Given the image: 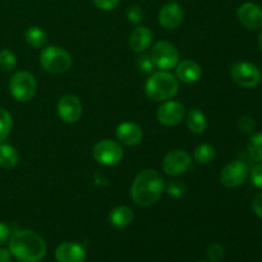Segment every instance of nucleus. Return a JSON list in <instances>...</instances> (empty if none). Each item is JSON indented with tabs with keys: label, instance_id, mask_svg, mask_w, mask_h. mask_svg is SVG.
<instances>
[{
	"label": "nucleus",
	"instance_id": "31",
	"mask_svg": "<svg viewBox=\"0 0 262 262\" xmlns=\"http://www.w3.org/2000/svg\"><path fill=\"white\" fill-rule=\"evenodd\" d=\"M238 125H239L241 130L245 133H251L253 129H255V120L252 119L248 115H243L242 118L238 122Z\"/></svg>",
	"mask_w": 262,
	"mask_h": 262
},
{
	"label": "nucleus",
	"instance_id": "10",
	"mask_svg": "<svg viewBox=\"0 0 262 262\" xmlns=\"http://www.w3.org/2000/svg\"><path fill=\"white\" fill-rule=\"evenodd\" d=\"M248 177L247 164L241 160H234L225 165L220 173V182L228 188L239 187Z\"/></svg>",
	"mask_w": 262,
	"mask_h": 262
},
{
	"label": "nucleus",
	"instance_id": "11",
	"mask_svg": "<svg viewBox=\"0 0 262 262\" xmlns=\"http://www.w3.org/2000/svg\"><path fill=\"white\" fill-rule=\"evenodd\" d=\"M58 114L66 123H76L82 115V104L74 95H64L58 102Z\"/></svg>",
	"mask_w": 262,
	"mask_h": 262
},
{
	"label": "nucleus",
	"instance_id": "26",
	"mask_svg": "<svg viewBox=\"0 0 262 262\" xmlns=\"http://www.w3.org/2000/svg\"><path fill=\"white\" fill-rule=\"evenodd\" d=\"M17 64V58L14 53L9 49H2L0 50V69L4 72H10L14 69Z\"/></svg>",
	"mask_w": 262,
	"mask_h": 262
},
{
	"label": "nucleus",
	"instance_id": "33",
	"mask_svg": "<svg viewBox=\"0 0 262 262\" xmlns=\"http://www.w3.org/2000/svg\"><path fill=\"white\" fill-rule=\"evenodd\" d=\"M94 4L101 10H113L119 4V0H94Z\"/></svg>",
	"mask_w": 262,
	"mask_h": 262
},
{
	"label": "nucleus",
	"instance_id": "15",
	"mask_svg": "<svg viewBox=\"0 0 262 262\" xmlns=\"http://www.w3.org/2000/svg\"><path fill=\"white\" fill-rule=\"evenodd\" d=\"M182 20H183V9L178 3H168L159 12V23L166 30H174L181 25Z\"/></svg>",
	"mask_w": 262,
	"mask_h": 262
},
{
	"label": "nucleus",
	"instance_id": "12",
	"mask_svg": "<svg viewBox=\"0 0 262 262\" xmlns=\"http://www.w3.org/2000/svg\"><path fill=\"white\" fill-rule=\"evenodd\" d=\"M184 110L186 109L181 102L166 101L159 107L158 120L166 127L178 125L184 118V113H186Z\"/></svg>",
	"mask_w": 262,
	"mask_h": 262
},
{
	"label": "nucleus",
	"instance_id": "30",
	"mask_svg": "<svg viewBox=\"0 0 262 262\" xmlns=\"http://www.w3.org/2000/svg\"><path fill=\"white\" fill-rule=\"evenodd\" d=\"M143 17H145L143 10L141 9L138 5H133V7H130L129 9L127 10V18L129 22L141 23L143 20Z\"/></svg>",
	"mask_w": 262,
	"mask_h": 262
},
{
	"label": "nucleus",
	"instance_id": "16",
	"mask_svg": "<svg viewBox=\"0 0 262 262\" xmlns=\"http://www.w3.org/2000/svg\"><path fill=\"white\" fill-rule=\"evenodd\" d=\"M117 137L122 143L127 146H136L142 141V128L132 122H124L117 127Z\"/></svg>",
	"mask_w": 262,
	"mask_h": 262
},
{
	"label": "nucleus",
	"instance_id": "19",
	"mask_svg": "<svg viewBox=\"0 0 262 262\" xmlns=\"http://www.w3.org/2000/svg\"><path fill=\"white\" fill-rule=\"evenodd\" d=\"M133 220V211L127 206H118L112 210L109 215V222L113 227L122 228L128 227Z\"/></svg>",
	"mask_w": 262,
	"mask_h": 262
},
{
	"label": "nucleus",
	"instance_id": "22",
	"mask_svg": "<svg viewBox=\"0 0 262 262\" xmlns=\"http://www.w3.org/2000/svg\"><path fill=\"white\" fill-rule=\"evenodd\" d=\"M25 38L28 45L36 49L43 48L46 41H48V36H46L45 31L42 28L37 27V26H32V27L28 28L25 33Z\"/></svg>",
	"mask_w": 262,
	"mask_h": 262
},
{
	"label": "nucleus",
	"instance_id": "29",
	"mask_svg": "<svg viewBox=\"0 0 262 262\" xmlns=\"http://www.w3.org/2000/svg\"><path fill=\"white\" fill-rule=\"evenodd\" d=\"M137 67L140 71L145 72V73H151L155 68V64L150 55H142L137 59Z\"/></svg>",
	"mask_w": 262,
	"mask_h": 262
},
{
	"label": "nucleus",
	"instance_id": "9",
	"mask_svg": "<svg viewBox=\"0 0 262 262\" xmlns=\"http://www.w3.org/2000/svg\"><path fill=\"white\" fill-rule=\"evenodd\" d=\"M192 164V158L187 151L174 150L170 151L163 160V170L168 176L177 177L186 173Z\"/></svg>",
	"mask_w": 262,
	"mask_h": 262
},
{
	"label": "nucleus",
	"instance_id": "25",
	"mask_svg": "<svg viewBox=\"0 0 262 262\" xmlns=\"http://www.w3.org/2000/svg\"><path fill=\"white\" fill-rule=\"evenodd\" d=\"M12 125L13 118L10 113L0 107V142H3L9 136L10 130H12Z\"/></svg>",
	"mask_w": 262,
	"mask_h": 262
},
{
	"label": "nucleus",
	"instance_id": "3",
	"mask_svg": "<svg viewBox=\"0 0 262 262\" xmlns=\"http://www.w3.org/2000/svg\"><path fill=\"white\" fill-rule=\"evenodd\" d=\"M146 95L154 101H166L178 91V81L168 72H156L148 78L145 87Z\"/></svg>",
	"mask_w": 262,
	"mask_h": 262
},
{
	"label": "nucleus",
	"instance_id": "38",
	"mask_svg": "<svg viewBox=\"0 0 262 262\" xmlns=\"http://www.w3.org/2000/svg\"><path fill=\"white\" fill-rule=\"evenodd\" d=\"M200 262H206V261H200Z\"/></svg>",
	"mask_w": 262,
	"mask_h": 262
},
{
	"label": "nucleus",
	"instance_id": "21",
	"mask_svg": "<svg viewBox=\"0 0 262 262\" xmlns=\"http://www.w3.org/2000/svg\"><path fill=\"white\" fill-rule=\"evenodd\" d=\"M187 125L193 133H202L207 127V120L204 113L199 109H192L187 117Z\"/></svg>",
	"mask_w": 262,
	"mask_h": 262
},
{
	"label": "nucleus",
	"instance_id": "35",
	"mask_svg": "<svg viewBox=\"0 0 262 262\" xmlns=\"http://www.w3.org/2000/svg\"><path fill=\"white\" fill-rule=\"evenodd\" d=\"M9 235H10L9 227L5 224H3V223H0V247H2L5 242H7L8 238H9Z\"/></svg>",
	"mask_w": 262,
	"mask_h": 262
},
{
	"label": "nucleus",
	"instance_id": "7",
	"mask_svg": "<svg viewBox=\"0 0 262 262\" xmlns=\"http://www.w3.org/2000/svg\"><path fill=\"white\" fill-rule=\"evenodd\" d=\"M151 59H152L155 67L160 69H171L178 64L179 53L173 43L168 41H159L154 45L151 51Z\"/></svg>",
	"mask_w": 262,
	"mask_h": 262
},
{
	"label": "nucleus",
	"instance_id": "23",
	"mask_svg": "<svg viewBox=\"0 0 262 262\" xmlns=\"http://www.w3.org/2000/svg\"><path fill=\"white\" fill-rule=\"evenodd\" d=\"M215 148L209 143H202L194 150V159L200 164H209L214 160Z\"/></svg>",
	"mask_w": 262,
	"mask_h": 262
},
{
	"label": "nucleus",
	"instance_id": "24",
	"mask_svg": "<svg viewBox=\"0 0 262 262\" xmlns=\"http://www.w3.org/2000/svg\"><path fill=\"white\" fill-rule=\"evenodd\" d=\"M247 150L253 160L262 161V133H255L251 136L247 143Z\"/></svg>",
	"mask_w": 262,
	"mask_h": 262
},
{
	"label": "nucleus",
	"instance_id": "20",
	"mask_svg": "<svg viewBox=\"0 0 262 262\" xmlns=\"http://www.w3.org/2000/svg\"><path fill=\"white\" fill-rule=\"evenodd\" d=\"M19 161V155L13 146L0 142V166L4 169H12Z\"/></svg>",
	"mask_w": 262,
	"mask_h": 262
},
{
	"label": "nucleus",
	"instance_id": "17",
	"mask_svg": "<svg viewBox=\"0 0 262 262\" xmlns=\"http://www.w3.org/2000/svg\"><path fill=\"white\" fill-rule=\"evenodd\" d=\"M152 31L145 26H138L129 36V46L136 53H143L152 42Z\"/></svg>",
	"mask_w": 262,
	"mask_h": 262
},
{
	"label": "nucleus",
	"instance_id": "2",
	"mask_svg": "<svg viewBox=\"0 0 262 262\" xmlns=\"http://www.w3.org/2000/svg\"><path fill=\"white\" fill-rule=\"evenodd\" d=\"M164 191V181L160 174L147 169L138 174L130 187V196L137 205L148 207L160 199Z\"/></svg>",
	"mask_w": 262,
	"mask_h": 262
},
{
	"label": "nucleus",
	"instance_id": "14",
	"mask_svg": "<svg viewBox=\"0 0 262 262\" xmlns=\"http://www.w3.org/2000/svg\"><path fill=\"white\" fill-rule=\"evenodd\" d=\"M238 19L250 30H257L262 27V9L255 3H245L238 8Z\"/></svg>",
	"mask_w": 262,
	"mask_h": 262
},
{
	"label": "nucleus",
	"instance_id": "28",
	"mask_svg": "<svg viewBox=\"0 0 262 262\" xmlns=\"http://www.w3.org/2000/svg\"><path fill=\"white\" fill-rule=\"evenodd\" d=\"M207 257L211 262H220L224 257V247L220 243H212L207 250Z\"/></svg>",
	"mask_w": 262,
	"mask_h": 262
},
{
	"label": "nucleus",
	"instance_id": "5",
	"mask_svg": "<svg viewBox=\"0 0 262 262\" xmlns=\"http://www.w3.org/2000/svg\"><path fill=\"white\" fill-rule=\"evenodd\" d=\"M36 79L30 72H17L9 79V91L17 101H30L36 94Z\"/></svg>",
	"mask_w": 262,
	"mask_h": 262
},
{
	"label": "nucleus",
	"instance_id": "18",
	"mask_svg": "<svg viewBox=\"0 0 262 262\" xmlns=\"http://www.w3.org/2000/svg\"><path fill=\"white\" fill-rule=\"evenodd\" d=\"M177 76L184 83H194L202 76V69L196 61L184 60L177 67Z\"/></svg>",
	"mask_w": 262,
	"mask_h": 262
},
{
	"label": "nucleus",
	"instance_id": "32",
	"mask_svg": "<svg viewBox=\"0 0 262 262\" xmlns=\"http://www.w3.org/2000/svg\"><path fill=\"white\" fill-rule=\"evenodd\" d=\"M251 181L257 188L262 189V164H258L251 171Z\"/></svg>",
	"mask_w": 262,
	"mask_h": 262
},
{
	"label": "nucleus",
	"instance_id": "6",
	"mask_svg": "<svg viewBox=\"0 0 262 262\" xmlns=\"http://www.w3.org/2000/svg\"><path fill=\"white\" fill-rule=\"evenodd\" d=\"M232 78L239 86L253 89L261 82V72L258 67L248 61H239L232 67Z\"/></svg>",
	"mask_w": 262,
	"mask_h": 262
},
{
	"label": "nucleus",
	"instance_id": "8",
	"mask_svg": "<svg viewBox=\"0 0 262 262\" xmlns=\"http://www.w3.org/2000/svg\"><path fill=\"white\" fill-rule=\"evenodd\" d=\"M94 158L95 160L102 165L112 166L119 163L123 159V148L119 143L110 140L100 141L94 147Z\"/></svg>",
	"mask_w": 262,
	"mask_h": 262
},
{
	"label": "nucleus",
	"instance_id": "34",
	"mask_svg": "<svg viewBox=\"0 0 262 262\" xmlns=\"http://www.w3.org/2000/svg\"><path fill=\"white\" fill-rule=\"evenodd\" d=\"M252 209L255 214L262 219V193H258L255 196L252 201Z\"/></svg>",
	"mask_w": 262,
	"mask_h": 262
},
{
	"label": "nucleus",
	"instance_id": "36",
	"mask_svg": "<svg viewBox=\"0 0 262 262\" xmlns=\"http://www.w3.org/2000/svg\"><path fill=\"white\" fill-rule=\"evenodd\" d=\"M12 261V253L7 248L0 247V262H10Z\"/></svg>",
	"mask_w": 262,
	"mask_h": 262
},
{
	"label": "nucleus",
	"instance_id": "37",
	"mask_svg": "<svg viewBox=\"0 0 262 262\" xmlns=\"http://www.w3.org/2000/svg\"><path fill=\"white\" fill-rule=\"evenodd\" d=\"M258 46H260V49H261V51H262V31H261L260 36H258Z\"/></svg>",
	"mask_w": 262,
	"mask_h": 262
},
{
	"label": "nucleus",
	"instance_id": "27",
	"mask_svg": "<svg viewBox=\"0 0 262 262\" xmlns=\"http://www.w3.org/2000/svg\"><path fill=\"white\" fill-rule=\"evenodd\" d=\"M166 192H168L169 196L178 199V197L183 196V194L186 193L187 187L186 184L182 183L181 181H173L166 186Z\"/></svg>",
	"mask_w": 262,
	"mask_h": 262
},
{
	"label": "nucleus",
	"instance_id": "4",
	"mask_svg": "<svg viewBox=\"0 0 262 262\" xmlns=\"http://www.w3.org/2000/svg\"><path fill=\"white\" fill-rule=\"evenodd\" d=\"M40 63L49 73L61 74L71 68L72 59L64 49L59 46H48L41 53Z\"/></svg>",
	"mask_w": 262,
	"mask_h": 262
},
{
	"label": "nucleus",
	"instance_id": "1",
	"mask_svg": "<svg viewBox=\"0 0 262 262\" xmlns=\"http://www.w3.org/2000/svg\"><path fill=\"white\" fill-rule=\"evenodd\" d=\"M8 250L20 262H41L46 256V243L33 230H18L10 237Z\"/></svg>",
	"mask_w": 262,
	"mask_h": 262
},
{
	"label": "nucleus",
	"instance_id": "13",
	"mask_svg": "<svg viewBox=\"0 0 262 262\" xmlns=\"http://www.w3.org/2000/svg\"><path fill=\"white\" fill-rule=\"evenodd\" d=\"M86 256V248L77 242H64L55 250V260L58 262H83Z\"/></svg>",
	"mask_w": 262,
	"mask_h": 262
}]
</instances>
